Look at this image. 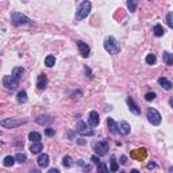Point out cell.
I'll return each instance as SVG.
<instances>
[{
	"mask_svg": "<svg viewBox=\"0 0 173 173\" xmlns=\"http://www.w3.org/2000/svg\"><path fill=\"white\" fill-rule=\"evenodd\" d=\"M104 49L107 50L110 54H112V56H115V54H119L120 52V46L119 43L116 42V39L114 38V37H106V39H104Z\"/></svg>",
	"mask_w": 173,
	"mask_h": 173,
	"instance_id": "cell-1",
	"label": "cell"
},
{
	"mask_svg": "<svg viewBox=\"0 0 173 173\" xmlns=\"http://www.w3.org/2000/svg\"><path fill=\"white\" fill-rule=\"evenodd\" d=\"M89 12H91V3L87 2V0L85 2H81L76 11V20H81V19L87 18L89 15Z\"/></svg>",
	"mask_w": 173,
	"mask_h": 173,
	"instance_id": "cell-2",
	"label": "cell"
},
{
	"mask_svg": "<svg viewBox=\"0 0 173 173\" xmlns=\"http://www.w3.org/2000/svg\"><path fill=\"white\" fill-rule=\"evenodd\" d=\"M11 22L15 26H22V25H31V19H29L26 15L20 12H12L11 14Z\"/></svg>",
	"mask_w": 173,
	"mask_h": 173,
	"instance_id": "cell-3",
	"label": "cell"
},
{
	"mask_svg": "<svg viewBox=\"0 0 173 173\" xmlns=\"http://www.w3.org/2000/svg\"><path fill=\"white\" fill-rule=\"evenodd\" d=\"M147 119L150 122L153 126H158V124H161V115L158 112L155 108H147Z\"/></svg>",
	"mask_w": 173,
	"mask_h": 173,
	"instance_id": "cell-4",
	"label": "cell"
},
{
	"mask_svg": "<svg viewBox=\"0 0 173 173\" xmlns=\"http://www.w3.org/2000/svg\"><path fill=\"white\" fill-rule=\"evenodd\" d=\"M108 151V141H100L97 142L96 145H95V153H96V155H99V157H101V155H104Z\"/></svg>",
	"mask_w": 173,
	"mask_h": 173,
	"instance_id": "cell-5",
	"label": "cell"
},
{
	"mask_svg": "<svg viewBox=\"0 0 173 173\" xmlns=\"http://www.w3.org/2000/svg\"><path fill=\"white\" fill-rule=\"evenodd\" d=\"M77 133L81 134V135H93L95 134V131L92 130L91 127H88L87 126V123L85 122H83V120H80L79 123H77Z\"/></svg>",
	"mask_w": 173,
	"mask_h": 173,
	"instance_id": "cell-6",
	"label": "cell"
},
{
	"mask_svg": "<svg viewBox=\"0 0 173 173\" xmlns=\"http://www.w3.org/2000/svg\"><path fill=\"white\" fill-rule=\"evenodd\" d=\"M3 85L7 89H16V87L19 85V81H16L12 76H4L3 77Z\"/></svg>",
	"mask_w": 173,
	"mask_h": 173,
	"instance_id": "cell-7",
	"label": "cell"
},
{
	"mask_svg": "<svg viewBox=\"0 0 173 173\" xmlns=\"http://www.w3.org/2000/svg\"><path fill=\"white\" fill-rule=\"evenodd\" d=\"M22 123H25V120H18V119H3L0 122L3 127H7V128H15L20 126Z\"/></svg>",
	"mask_w": 173,
	"mask_h": 173,
	"instance_id": "cell-8",
	"label": "cell"
},
{
	"mask_svg": "<svg viewBox=\"0 0 173 173\" xmlns=\"http://www.w3.org/2000/svg\"><path fill=\"white\" fill-rule=\"evenodd\" d=\"M88 123H89L91 127H96L97 124L100 123L99 114H97L96 111H91V112H89V116H88Z\"/></svg>",
	"mask_w": 173,
	"mask_h": 173,
	"instance_id": "cell-9",
	"label": "cell"
},
{
	"mask_svg": "<svg viewBox=\"0 0 173 173\" xmlns=\"http://www.w3.org/2000/svg\"><path fill=\"white\" fill-rule=\"evenodd\" d=\"M126 101H127V106H128V108H130V111L133 112L134 115H140L141 114V108L135 104V101L131 99V97H127L126 99Z\"/></svg>",
	"mask_w": 173,
	"mask_h": 173,
	"instance_id": "cell-10",
	"label": "cell"
},
{
	"mask_svg": "<svg viewBox=\"0 0 173 173\" xmlns=\"http://www.w3.org/2000/svg\"><path fill=\"white\" fill-rule=\"evenodd\" d=\"M77 47H79L80 54H81L83 57H88V56H89V46H88L85 42H83V41H79V42H77Z\"/></svg>",
	"mask_w": 173,
	"mask_h": 173,
	"instance_id": "cell-11",
	"label": "cell"
},
{
	"mask_svg": "<svg viewBox=\"0 0 173 173\" xmlns=\"http://www.w3.org/2000/svg\"><path fill=\"white\" fill-rule=\"evenodd\" d=\"M118 127H119V133L122 135H127V134H130V131H131V127H130V124L127 123V122H120L119 124H118Z\"/></svg>",
	"mask_w": 173,
	"mask_h": 173,
	"instance_id": "cell-12",
	"label": "cell"
},
{
	"mask_svg": "<svg viewBox=\"0 0 173 173\" xmlns=\"http://www.w3.org/2000/svg\"><path fill=\"white\" fill-rule=\"evenodd\" d=\"M46 85H47V77H46V74H39L38 80H37V87H38V89H45Z\"/></svg>",
	"mask_w": 173,
	"mask_h": 173,
	"instance_id": "cell-13",
	"label": "cell"
},
{
	"mask_svg": "<svg viewBox=\"0 0 173 173\" xmlns=\"http://www.w3.org/2000/svg\"><path fill=\"white\" fill-rule=\"evenodd\" d=\"M107 126H108V130L111 131V133H118L119 131V127H118V123L115 122L112 118H107Z\"/></svg>",
	"mask_w": 173,
	"mask_h": 173,
	"instance_id": "cell-14",
	"label": "cell"
},
{
	"mask_svg": "<svg viewBox=\"0 0 173 173\" xmlns=\"http://www.w3.org/2000/svg\"><path fill=\"white\" fill-rule=\"evenodd\" d=\"M131 157L135 158V160H144L146 157V150L145 149H138V150H134L131 153Z\"/></svg>",
	"mask_w": 173,
	"mask_h": 173,
	"instance_id": "cell-15",
	"label": "cell"
},
{
	"mask_svg": "<svg viewBox=\"0 0 173 173\" xmlns=\"http://www.w3.org/2000/svg\"><path fill=\"white\" fill-rule=\"evenodd\" d=\"M23 73H25V69H23L22 66H15V68L12 69V74H11V76H12L16 81H19Z\"/></svg>",
	"mask_w": 173,
	"mask_h": 173,
	"instance_id": "cell-16",
	"label": "cell"
},
{
	"mask_svg": "<svg viewBox=\"0 0 173 173\" xmlns=\"http://www.w3.org/2000/svg\"><path fill=\"white\" fill-rule=\"evenodd\" d=\"M37 162H38V165L41 168H46L47 165H49V155L47 154H41Z\"/></svg>",
	"mask_w": 173,
	"mask_h": 173,
	"instance_id": "cell-17",
	"label": "cell"
},
{
	"mask_svg": "<svg viewBox=\"0 0 173 173\" xmlns=\"http://www.w3.org/2000/svg\"><path fill=\"white\" fill-rule=\"evenodd\" d=\"M158 84H160V85L164 88V89H167V91L172 89V83L167 79V77H160V79H158Z\"/></svg>",
	"mask_w": 173,
	"mask_h": 173,
	"instance_id": "cell-18",
	"label": "cell"
},
{
	"mask_svg": "<svg viewBox=\"0 0 173 173\" xmlns=\"http://www.w3.org/2000/svg\"><path fill=\"white\" fill-rule=\"evenodd\" d=\"M52 120H53V119L49 116V115H43V116H42V115H41V116H38V118H37V119H35V122H37V123H38V124H42V126H43V124L50 123V122H52Z\"/></svg>",
	"mask_w": 173,
	"mask_h": 173,
	"instance_id": "cell-19",
	"label": "cell"
},
{
	"mask_svg": "<svg viewBox=\"0 0 173 173\" xmlns=\"http://www.w3.org/2000/svg\"><path fill=\"white\" fill-rule=\"evenodd\" d=\"M42 144L41 142H35V144H31V146H30V151H31L33 154H38L39 151H42Z\"/></svg>",
	"mask_w": 173,
	"mask_h": 173,
	"instance_id": "cell-20",
	"label": "cell"
},
{
	"mask_svg": "<svg viewBox=\"0 0 173 173\" xmlns=\"http://www.w3.org/2000/svg\"><path fill=\"white\" fill-rule=\"evenodd\" d=\"M153 33H154V35L155 37H162L165 34V29L162 27L161 25H155L153 27Z\"/></svg>",
	"mask_w": 173,
	"mask_h": 173,
	"instance_id": "cell-21",
	"label": "cell"
},
{
	"mask_svg": "<svg viewBox=\"0 0 173 173\" xmlns=\"http://www.w3.org/2000/svg\"><path fill=\"white\" fill-rule=\"evenodd\" d=\"M162 60H164V62L167 64V65H173V54L165 52L164 56H162Z\"/></svg>",
	"mask_w": 173,
	"mask_h": 173,
	"instance_id": "cell-22",
	"label": "cell"
},
{
	"mask_svg": "<svg viewBox=\"0 0 173 173\" xmlns=\"http://www.w3.org/2000/svg\"><path fill=\"white\" fill-rule=\"evenodd\" d=\"M29 140L33 142V144H35V142H39L41 141V134L37 133V131H31V133L29 134Z\"/></svg>",
	"mask_w": 173,
	"mask_h": 173,
	"instance_id": "cell-23",
	"label": "cell"
},
{
	"mask_svg": "<svg viewBox=\"0 0 173 173\" xmlns=\"http://www.w3.org/2000/svg\"><path fill=\"white\" fill-rule=\"evenodd\" d=\"M62 165L65 168H70L73 165V158L70 157V155H65V157L62 158Z\"/></svg>",
	"mask_w": 173,
	"mask_h": 173,
	"instance_id": "cell-24",
	"label": "cell"
},
{
	"mask_svg": "<svg viewBox=\"0 0 173 173\" xmlns=\"http://www.w3.org/2000/svg\"><path fill=\"white\" fill-rule=\"evenodd\" d=\"M119 167H118V162H116V158H115V155L111 157V162H110V171L111 172H116Z\"/></svg>",
	"mask_w": 173,
	"mask_h": 173,
	"instance_id": "cell-25",
	"label": "cell"
},
{
	"mask_svg": "<svg viewBox=\"0 0 173 173\" xmlns=\"http://www.w3.org/2000/svg\"><path fill=\"white\" fill-rule=\"evenodd\" d=\"M54 64H56V58H54V56H47L45 58V65L47 68L54 66Z\"/></svg>",
	"mask_w": 173,
	"mask_h": 173,
	"instance_id": "cell-26",
	"label": "cell"
},
{
	"mask_svg": "<svg viewBox=\"0 0 173 173\" xmlns=\"http://www.w3.org/2000/svg\"><path fill=\"white\" fill-rule=\"evenodd\" d=\"M14 161H15V158L11 157V155H7V157H4V160H3V165L4 167H12Z\"/></svg>",
	"mask_w": 173,
	"mask_h": 173,
	"instance_id": "cell-27",
	"label": "cell"
},
{
	"mask_svg": "<svg viewBox=\"0 0 173 173\" xmlns=\"http://www.w3.org/2000/svg\"><path fill=\"white\" fill-rule=\"evenodd\" d=\"M96 172L97 173H108V168H107L106 162H100L96 168Z\"/></svg>",
	"mask_w": 173,
	"mask_h": 173,
	"instance_id": "cell-28",
	"label": "cell"
},
{
	"mask_svg": "<svg viewBox=\"0 0 173 173\" xmlns=\"http://www.w3.org/2000/svg\"><path fill=\"white\" fill-rule=\"evenodd\" d=\"M27 101V93L26 91H20L18 93V103H26Z\"/></svg>",
	"mask_w": 173,
	"mask_h": 173,
	"instance_id": "cell-29",
	"label": "cell"
},
{
	"mask_svg": "<svg viewBox=\"0 0 173 173\" xmlns=\"http://www.w3.org/2000/svg\"><path fill=\"white\" fill-rule=\"evenodd\" d=\"M155 60H157V58H155L154 54H147L146 58H145V61H146L147 65H154V64H155Z\"/></svg>",
	"mask_w": 173,
	"mask_h": 173,
	"instance_id": "cell-30",
	"label": "cell"
},
{
	"mask_svg": "<svg viewBox=\"0 0 173 173\" xmlns=\"http://www.w3.org/2000/svg\"><path fill=\"white\" fill-rule=\"evenodd\" d=\"M127 7H128V10H130L131 12H134L135 10H137V2H134V0H127Z\"/></svg>",
	"mask_w": 173,
	"mask_h": 173,
	"instance_id": "cell-31",
	"label": "cell"
},
{
	"mask_svg": "<svg viewBox=\"0 0 173 173\" xmlns=\"http://www.w3.org/2000/svg\"><path fill=\"white\" fill-rule=\"evenodd\" d=\"M15 160L18 162H20V164H23V162H26L27 157H26V154H23V153H18L15 155Z\"/></svg>",
	"mask_w": 173,
	"mask_h": 173,
	"instance_id": "cell-32",
	"label": "cell"
},
{
	"mask_svg": "<svg viewBox=\"0 0 173 173\" xmlns=\"http://www.w3.org/2000/svg\"><path fill=\"white\" fill-rule=\"evenodd\" d=\"M167 23H168V26L171 27V29H173V11L169 12L167 15Z\"/></svg>",
	"mask_w": 173,
	"mask_h": 173,
	"instance_id": "cell-33",
	"label": "cell"
},
{
	"mask_svg": "<svg viewBox=\"0 0 173 173\" xmlns=\"http://www.w3.org/2000/svg\"><path fill=\"white\" fill-rule=\"evenodd\" d=\"M155 96H157V95H155L154 92H149V93L145 95V100L151 101V100H154V99H155Z\"/></svg>",
	"mask_w": 173,
	"mask_h": 173,
	"instance_id": "cell-34",
	"label": "cell"
},
{
	"mask_svg": "<svg viewBox=\"0 0 173 173\" xmlns=\"http://www.w3.org/2000/svg\"><path fill=\"white\" fill-rule=\"evenodd\" d=\"M45 134L47 135V137H53L54 134H56V130H53V128H50V127H47L46 130H45Z\"/></svg>",
	"mask_w": 173,
	"mask_h": 173,
	"instance_id": "cell-35",
	"label": "cell"
},
{
	"mask_svg": "<svg viewBox=\"0 0 173 173\" xmlns=\"http://www.w3.org/2000/svg\"><path fill=\"white\" fill-rule=\"evenodd\" d=\"M155 167H157V165H155V162H153V161H150V162H149V164L146 165V168L149 169V171H153V169H155Z\"/></svg>",
	"mask_w": 173,
	"mask_h": 173,
	"instance_id": "cell-36",
	"label": "cell"
},
{
	"mask_svg": "<svg viewBox=\"0 0 173 173\" xmlns=\"http://www.w3.org/2000/svg\"><path fill=\"white\" fill-rule=\"evenodd\" d=\"M91 160H92L96 165H99L100 162H101V161H100V158H99V155H92V158H91Z\"/></svg>",
	"mask_w": 173,
	"mask_h": 173,
	"instance_id": "cell-37",
	"label": "cell"
},
{
	"mask_svg": "<svg viewBox=\"0 0 173 173\" xmlns=\"http://www.w3.org/2000/svg\"><path fill=\"white\" fill-rule=\"evenodd\" d=\"M120 164L122 165L127 164V157H126V155H122V157H120Z\"/></svg>",
	"mask_w": 173,
	"mask_h": 173,
	"instance_id": "cell-38",
	"label": "cell"
},
{
	"mask_svg": "<svg viewBox=\"0 0 173 173\" xmlns=\"http://www.w3.org/2000/svg\"><path fill=\"white\" fill-rule=\"evenodd\" d=\"M47 173H60V171H58V169H50V171L49 172H47Z\"/></svg>",
	"mask_w": 173,
	"mask_h": 173,
	"instance_id": "cell-39",
	"label": "cell"
},
{
	"mask_svg": "<svg viewBox=\"0 0 173 173\" xmlns=\"http://www.w3.org/2000/svg\"><path fill=\"white\" fill-rule=\"evenodd\" d=\"M130 173H141L140 171H138V169H133V171H131Z\"/></svg>",
	"mask_w": 173,
	"mask_h": 173,
	"instance_id": "cell-40",
	"label": "cell"
},
{
	"mask_svg": "<svg viewBox=\"0 0 173 173\" xmlns=\"http://www.w3.org/2000/svg\"><path fill=\"white\" fill-rule=\"evenodd\" d=\"M169 104H171V107L173 108V97H171V100H169Z\"/></svg>",
	"mask_w": 173,
	"mask_h": 173,
	"instance_id": "cell-41",
	"label": "cell"
},
{
	"mask_svg": "<svg viewBox=\"0 0 173 173\" xmlns=\"http://www.w3.org/2000/svg\"><path fill=\"white\" fill-rule=\"evenodd\" d=\"M84 144H85V142H84L83 140H79V145H84Z\"/></svg>",
	"mask_w": 173,
	"mask_h": 173,
	"instance_id": "cell-42",
	"label": "cell"
},
{
	"mask_svg": "<svg viewBox=\"0 0 173 173\" xmlns=\"http://www.w3.org/2000/svg\"><path fill=\"white\" fill-rule=\"evenodd\" d=\"M169 173H173V167H171V168H169V171H168Z\"/></svg>",
	"mask_w": 173,
	"mask_h": 173,
	"instance_id": "cell-43",
	"label": "cell"
},
{
	"mask_svg": "<svg viewBox=\"0 0 173 173\" xmlns=\"http://www.w3.org/2000/svg\"><path fill=\"white\" fill-rule=\"evenodd\" d=\"M30 173H41V172H39V171H31Z\"/></svg>",
	"mask_w": 173,
	"mask_h": 173,
	"instance_id": "cell-44",
	"label": "cell"
}]
</instances>
